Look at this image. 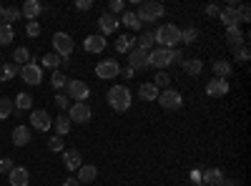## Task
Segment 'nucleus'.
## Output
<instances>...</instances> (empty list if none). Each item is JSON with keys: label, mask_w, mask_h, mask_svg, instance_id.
<instances>
[{"label": "nucleus", "mask_w": 251, "mask_h": 186, "mask_svg": "<svg viewBox=\"0 0 251 186\" xmlns=\"http://www.w3.org/2000/svg\"><path fill=\"white\" fill-rule=\"evenodd\" d=\"M106 98H108V106H111L113 111H118V113H123V111L131 108V91L126 88V86H113Z\"/></svg>", "instance_id": "nucleus-1"}, {"label": "nucleus", "mask_w": 251, "mask_h": 186, "mask_svg": "<svg viewBox=\"0 0 251 186\" xmlns=\"http://www.w3.org/2000/svg\"><path fill=\"white\" fill-rule=\"evenodd\" d=\"M153 35H156V43H158L161 48L174 51V46L181 40V28H176V26H171V23H166V26H161Z\"/></svg>", "instance_id": "nucleus-2"}, {"label": "nucleus", "mask_w": 251, "mask_h": 186, "mask_svg": "<svg viewBox=\"0 0 251 186\" xmlns=\"http://www.w3.org/2000/svg\"><path fill=\"white\" fill-rule=\"evenodd\" d=\"M166 8L161 3H156V0H146V3H138V20L141 23H156L158 18H163Z\"/></svg>", "instance_id": "nucleus-3"}, {"label": "nucleus", "mask_w": 251, "mask_h": 186, "mask_svg": "<svg viewBox=\"0 0 251 186\" xmlns=\"http://www.w3.org/2000/svg\"><path fill=\"white\" fill-rule=\"evenodd\" d=\"M169 66H174V51H169V48H153L149 53V58H146V68L163 71V68H169Z\"/></svg>", "instance_id": "nucleus-4"}, {"label": "nucleus", "mask_w": 251, "mask_h": 186, "mask_svg": "<svg viewBox=\"0 0 251 186\" xmlns=\"http://www.w3.org/2000/svg\"><path fill=\"white\" fill-rule=\"evenodd\" d=\"M53 48H55V55L63 60V58H68V55L73 53L75 43H73V38H71L68 33H55V35H53Z\"/></svg>", "instance_id": "nucleus-5"}, {"label": "nucleus", "mask_w": 251, "mask_h": 186, "mask_svg": "<svg viewBox=\"0 0 251 186\" xmlns=\"http://www.w3.org/2000/svg\"><path fill=\"white\" fill-rule=\"evenodd\" d=\"M156 101L161 103V108H166V111H178V108L183 106V98H181V93H178V91H174V88H166V91H161Z\"/></svg>", "instance_id": "nucleus-6"}, {"label": "nucleus", "mask_w": 251, "mask_h": 186, "mask_svg": "<svg viewBox=\"0 0 251 186\" xmlns=\"http://www.w3.org/2000/svg\"><path fill=\"white\" fill-rule=\"evenodd\" d=\"M118 73H121V66H118V60H116V58L100 60V63L96 66V76H98L100 80H113Z\"/></svg>", "instance_id": "nucleus-7"}, {"label": "nucleus", "mask_w": 251, "mask_h": 186, "mask_svg": "<svg viewBox=\"0 0 251 186\" xmlns=\"http://www.w3.org/2000/svg\"><path fill=\"white\" fill-rule=\"evenodd\" d=\"M66 88H68V96L75 98V103H86V98L91 96V88L83 83V80H75V78H68Z\"/></svg>", "instance_id": "nucleus-8"}, {"label": "nucleus", "mask_w": 251, "mask_h": 186, "mask_svg": "<svg viewBox=\"0 0 251 186\" xmlns=\"http://www.w3.org/2000/svg\"><path fill=\"white\" fill-rule=\"evenodd\" d=\"M20 78H23L28 86H38L40 80H43V68L35 66V63H25L20 68Z\"/></svg>", "instance_id": "nucleus-9"}, {"label": "nucleus", "mask_w": 251, "mask_h": 186, "mask_svg": "<svg viewBox=\"0 0 251 186\" xmlns=\"http://www.w3.org/2000/svg\"><path fill=\"white\" fill-rule=\"evenodd\" d=\"M68 118H71V123H73V121H75V123L91 121V106H88V103H73V106L68 108Z\"/></svg>", "instance_id": "nucleus-10"}, {"label": "nucleus", "mask_w": 251, "mask_h": 186, "mask_svg": "<svg viewBox=\"0 0 251 186\" xmlns=\"http://www.w3.org/2000/svg\"><path fill=\"white\" fill-rule=\"evenodd\" d=\"M30 126L35 131H48L53 126V118L48 116V111H33L30 113Z\"/></svg>", "instance_id": "nucleus-11"}, {"label": "nucleus", "mask_w": 251, "mask_h": 186, "mask_svg": "<svg viewBox=\"0 0 251 186\" xmlns=\"http://www.w3.org/2000/svg\"><path fill=\"white\" fill-rule=\"evenodd\" d=\"M206 93L211 96V98H221L228 93V80H221V78H214V80H208L206 83Z\"/></svg>", "instance_id": "nucleus-12"}, {"label": "nucleus", "mask_w": 251, "mask_h": 186, "mask_svg": "<svg viewBox=\"0 0 251 186\" xmlns=\"http://www.w3.org/2000/svg\"><path fill=\"white\" fill-rule=\"evenodd\" d=\"M146 58H149V53L141 51L138 46H133V51L128 53V68H133V71H143V68H146Z\"/></svg>", "instance_id": "nucleus-13"}, {"label": "nucleus", "mask_w": 251, "mask_h": 186, "mask_svg": "<svg viewBox=\"0 0 251 186\" xmlns=\"http://www.w3.org/2000/svg\"><path fill=\"white\" fill-rule=\"evenodd\" d=\"M118 23H121V20H118L116 15H111V13H103V15L98 18V28H100V35H108V33H116Z\"/></svg>", "instance_id": "nucleus-14"}, {"label": "nucleus", "mask_w": 251, "mask_h": 186, "mask_svg": "<svg viewBox=\"0 0 251 186\" xmlns=\"http://www.w3.org/2000/svg\"><path fill=\"white\" fill-rule=\"evenodd\" d=\"M63 163H66V169H68V171H78V169L83 166V156H80V151H75V149L63 151Z\"/></svg>", "instance_id": "nucleus-15"}, {"label": "nucleus", "mask_w": 251, "mask_h": 186, "mask_svg": "<svg viewBox=\"0 0 251 186\" xmlns=\"http://www.w3.org/2000/svg\"><path fill=\"white\" fill-rule=\"evenodd\" d=\"M83 48H86L88 53H103L106 51V38L103 35H88L86 40H83Z\"/></svg>", "instance_id": "nucleus-16"}, {"label": "nucleus", "mask_w": 251, "mask_h": 186, "mask_svg": "<svg viewBox=\"0 0 251 186\" xmlns=\"http://www.w3.org/2000/svg\"><path fill=\"white\" fill-rule=\"evenodd\" d=\"M211 68H214V78H221V80L231 78V73H234V66L228 60H214Z\"/></svg>", "instance_id": "nucleus-17"}, {"label": "nucleus", "mask_w": 251, "mask_h": 186, "mask_svg": "<svg viewBox=\"0 0 251 186\" xmlns=\"http://www.w3.org/2000/svg\"><path fill=\"white\" fill-rule=\"evenodd\" d=\"M8 179H10V186H28L30 174H28V169H20V166H15V169L8 174Z\"/></svg>", "instance_id": "nucleus-18"}, {"label": "nucleus", "mask_w": 251, "mask_h": 186, "mask_svg": "<svg viewBox=\"0 0 251 186\" xmlns=\"http://www.w3.org/2000/svg\"><path fill=\"white\" fill-rule=\"evenodd\" d=\"M221 179H224L221 169H206V171H201V184H206V186H219Z\"/></svg>", "instance_id": "nucleus-19"}, {"label": "nucleus", "mask_w": 251, "mask_h": 186, "mask_svg": "<svg viewBox=\"0 0 251 186\" xmlns=\"http://www.w3.org/2000/svg\"><path fill=\"white\" fill-rule=\"evenodd\" d=\"M20 13H23L28 20H38V15L43 13V5H40L38 0H25V5L20 8Z\"/></svg>", "instance_id": "nucleus-20"}, {"label": "nucleus", "mask_w": 251, "mask_h": 186, "mask_svg": "<svg viewBox=\"0 0 251 186\" xmlns=\"http://www.w3.org/2000/svg\"><path fill=\"white\" fill-rule=\"evenodd\" d=\"M96 176H98V169L91 166V163H83L78 169V184H91V181H96Z\"/></svg>", "instance_id": "nucleus-21"}, {"label": "nucleus", "mask_w": 251, "mask_h": 186, "mask_svg": "<svg viewBox=\"0 0 251 186\" xmlns=\"http://www.w3.org/2000/svg\"><path fill=\"white\" fill-rule=\"evenodd\" d=\"M13 143H15V146H28V143H30V129L28 126H15Z\"/></svg>", "instance_id": "nucleus-22"}, {"label": "nucleus", "mask_w": 251, "mask_h": 186, "mask_svg": "<svg viewBox=\"0 0 251 186\" xmlns=\"http://www.w3.org/2000/svg\"><path fill=\"white\" fill-rule=\"evenodd\" d=\"M226 40H228V46H231V48L246 43V38H244V33L239 30V26H236V28H226Z\"/></svg>", "instance_id": "nucleus-23"}, {"label": "nucleus", "mask_w": 251, "mask_h": 186, "mask_svg": "<svg viewBox=\"0 0 251 186\" xmlns=\"http://www.w3.org/2000/svg\"><path fill=\"white\" fill-rule=\"evenodd\" d=\"M219 18H221V23H224L226 28H236V26H239V20H236V8H224V10L219 13Z\"/></svg>", "instance_id": "nucleus-24"}, {"label": "nucleus", "mask_w": 251, "mask_h": 186, "mask_svg": "<svg viewBox=\"0 0 251 186\" xmlns=\"http://www.w3.org/2000/svg\"><path fill=\"white\" fill-rule=\"evenodd\" d=\"M183 71L188 73V76H199L201 71H203V63H201V60L199 58H183Z\"/></svg>", "instance_id": "nucleus-25"}, {"label": "nucleus", "mask_w": 251, "mask_h": 186, "mask_svg": "<svg viewBox=\"0 0 251 186\" xmlns=\"http://www.w3.org/2000/svg\"><path fill=\"white\" fill-rule=\"evenodd\" d=\"M133 46H136V40H133L131 35H118V38H116V51H118V53H131Z\"/></svg>", "instance_id": "nucleus-26"}, {"label": "nucleus", "mask_w": 251, "mask_h": 186, "mask_svg": "<svg viewBox=\"0 0 251 186\" xmlns=\"http://www.w3.org/2000/svg\"><path fill=\"white\" fill-rule=\"evenodd\" d=\"M158 93H161V91H158L153 83H143V86L138 88V96H141L143 101H156V98H158Z\"/></svg>", "instance_id": "nucleus-27"}, {"label": "nucleus", "mask_w": 251, "mask_h": 186, "mask_svg": "<svg viewBox=\"0 0 251 186\" xmlns=\"http://www.w3.org/2000/svg\"><path fill=\"white\" fill-rule=\"evenodd\" d=\"M153 46H156V35L149 30V33H143L141 38H138V48L141 51H146V53H151L153 51Z\"/></svg>", "instance_id": "nucleus-28"}, {"label": "nucleus", "mask_w": 251, "mask_h": 186, "mask_svg": "<svg viewBox=\"0 0 251 186\" xmlns=\"http://www.w3.org/2000/svg\"><path fill=\"white\" fill-rule=\"evenodd\" d=\"M13 63H15V66H25V63H30V51L23 48V46L15 48V51H13Z\"/></svg>", "instance_id": "nucleus-29"}, {"label": "nucleus", "mask_w": 251, "mask_h": 186, "mask_svg": "<svg viewBox=\"0 0 251 186\" xmlns=\"http://www.w3.org/2000/svg\"><path fill=\"white\" fill-rule=\"evenodd\" d=\"M55 131H58L60 138L66 136V133L71 131V118H68V116H58V118H55Z\"/></svg>", "instance_id": "nucleus-30"}, {"label": "nucleus", "mask_w": 251, "mask_h": 186, "mask_svg": "<svg viewBox=\"0 0 251 186\" xmlns=\"http://www.w3.org/2000/svg\"><path fill=\"white\" fill-rule=\"evenodd\" d=\"M121 20H123V26H126V28H131V30H138V28H141L138 15H136V13H131V10H128V13H123V18H121Z\"/></svg>", "instance_id": "nucleus-31"}, {"label": "nucleus", "mask_w": 251, "mask_h": 186, "mask_svg": "<svg viewBox=\"0 0 251 186\" xmlns=\"http://www.w3.org/2000/svg\"><path fill=\"white\" fill-rule=\"evenodd\" d=\"M151 83L158 88V91H166V88H169V83H171V78H169V73H163V71H158L156 73V78L151 80Z\"/></svg>", "instance_id": "nucleus-32"}, {"label": "nucleus", "mask_w": 251, "mask_h": 186, "mask_svg": "<svg viewBox=\"0 0 251 186\" xmlns=\"http://www.w3.org/2000/svg\"><path fill=\"white\" fill-rule=\"evenodd\" d=\"M196 40H199V30L196 28H183L181 30V43L191 46V43H196Z\"/></svg>", "instance_id": "nucleus-33"}, {"label": "nucleus", "mask_w": 251, "mask_h": 186, "mask_svg": "<svg viewBox=\"0 0 251 186\" xmlns=\"http://www.w3.org/2000/svg\"><path fill=\"white\" fill-rule=\"evenodd\" d=\"M13 106H15V108H20V111L30 108V106H33V98H30V93H18V98H15Z\"/></svg>", "instance_id": "nucleus-34"}, {"label": "nucleus", "mask_w": 251, "mask_h": 186, "mask_svg": "<svg viewBox=\"0 0 251 186\" xmlns=\"http://www.w3.org/2000/svg\"><path fill=\"white\" fill-rule=\"evenodd\" d=\"M20 15H23V13H20V8H15V5H13V8H3V23L10 26L13 20H18Z\"/></svg>", "instance_id": "nucleus-35"}, {"label": "nucleus", "mask_w": 251, "mask_h": 186, "mask_svg": "<svg viewBox=\"0 0 251 186\" xmlns=\"http://www.w3.org/2000/svg\"><path fill=\"white\" fill-rule=\"evenodd\" d=\"M63 63V60L55 55V53H48V55H43V66L46 68H50V71H58V66Z\"/></svg>", "instance_id": "nucleus-36"}, {"label": "nucleus", "mask_w": 251, "mask_h": 186, "mask_svg": "<svg viewBox=\"0 0 251 186\" xmlns=\"http://www.w3.org/2000/svg\"><path fill=\"white\" fill-rule=\"evenodd\" d=\"M234 58L239 60V63H246V60L251 58V53H249V46L244 43V46H236L234 48Z\"/></svg>", "instance_id": "nucleus-37"}, {"label": "nucleus", "mask_w": 251, "mask_h": 186, "mask_svg": "<svg viewBox=\"0 0 251 186\" xmlns=\"http://www.w3.org/2000/svg\"><path fill=\"white\" fill-rule=\"evenodd\" d=\"M10 40H13V28L10 26H0V46H10Z\"/></svg>", "instance_id": "nucleus-38"}, {"label": "nucleus", "mask_w": 251, "mask_h": 186, "mask_svg": "<svg viewBox=\"0 0 251 186\" xmlns=\"http://www.w3.org/2000/svg\"><path fill=\"white\" fill-rule=\"evenodd\" d=\"M13 113V101L10 98H0V121L8 118Z\"/></svg>", "instance_id": "nucleus-39"}, {"label": "nucleus", "mask_w": 251, "mask_h": 186, "mask_svg": "<svg viewBox=\"0 0 251 186\" xmlns=\"http://www.w3.org/2000/svg\"><path fill=\"white\" fill-rule=\"evenodd\" d=\"M236 20L239 23H249L251 20V8L249 5H236Z\"/></svg>", "instance_id": "nucleus-40"}, {"label": "nucleus", "mask_w": 251, "mask_h": 186, "mask_svg": "<svg viewBox=\"0 0 251 186\" xmlns=\"http://www.w3.org/2000/svg\"><path fill=\"white\" fill-rule=\"evenodd\" d=\"M50 83H53V88H63V86L68 83V78L63 76L60 71H53V76H50Z\"/></svg>", "instance_id": "nucleus-41"}, {"label": "nucleus", "mask_w": 251, "mask_h": 186, "mask_svg": "<svg viewBox=\"0 0 251 186\" xmlns=\"http://www.w3.org/2000/svg\"><path fill=\"white\" fill-rule=\"evenodd\" d=\"M48 149L58 154V151L66 149V143H63V138H60V136H50V138H48Z\"/></svg>", "instance_id": "nucleus-42"}, {"label": "nucleus", "mask_w": 251, "mask_h": 186, "mask_svg": "<svg viewBox=\"0 0 251 186\" xmlns=\"http://www.w3.org/2000/svg\"><path fill=\"white\" fill-rule=\"evenodd\" d=\"M15 73H18V66H15V63H5L3 68H0V76H3V80H10Z\"/></svg>", "instance_id": "nucleus-43"}, {"label": "nucleus", "mask_w": 251, "mask_h": 186, "mask_svg": "<svg viewBox=\"0 0 251 186\" xmlns=\"http://www.w3.org/2000/svg\"><path fill=\"white\" fill-rule=\"evenodd\" d=\"M25 33H28V38H38L40 35V23H38V20H28Z\"/></svg>", "instance_id": "nucleus-44"}, {"label": "nucleus", "mask_w": 251, "mask_h": 186, "mask_svg": "<svg viewBox=\"0 0 251 186\" xmlns=\"http://www.w3.org/2000/svg\"><path fill=\"white\" fill-rule=\"evenodd\" d=\"M13 169H15L13 159H0V174H10Z\"/></svg>", "instance_id": "nucleus-45"}, {"label": "nucleus", "mask_w": 251, "mask_h": 186, "mask_svg": "<svg viewBox=\"0 0 251 186\" xmlns=\"http://www.w3.org/2000/svg\"><path fill=\"white\" fill-rule=\"evenodd\" d=\"M123 8H126V3H123V0H111V3H108V13H111V15L121 13Z\"/></svg>", "instance_id": "nucleus-46"}, {"label": "nucleus", "mask_w": 251, "mask_h": 186, "mask_svg": "<svg viewBox=\"0 0 251 186\" xmlns=\"http://www.w3.org/2000/svg\"><path fill=\"white\" fill-rule=\"evenodd\" d=\"M55 106H58V108H63V111H66V108H71L68 96H60V93H58V96H55Z\"/></svg>", "instance_id": "nucleus-47"}, {"label": "nucleus", "mask_w": 251, "mask_h": 186, "mask_svg": "<svg viewBox=\"0 0 251 186\" xmlns=\"http://www.w3.org/2000/svg\"><path fill=\"white\" fill-rule=\"evenodd\" d=\"M93 0H75V10H91Z\"/></svg>", "instance_id": "nucleus-48"}, {"label": "nucleus", "mask_w": 251, "mask_h": 186, "mask_svg": "<svg viewBox=\"0 0 251 186\" xmlns=\"http://www.w3.org/2000/svg\"><path fill=\"white\" fill-rule=\"evenodd\" d=\"M219 13H221L219 5H214V3H211V5H206V15H211V18H214V15H219Z\"/></svg>", "instance_id": "nucleus-49"}, {"label": "nucleus", "mask_w": 251, "mask_h": 186, "mask_svg": "<svg viewBox=\"0 0 251 186\" xmlns=\"http://www.w3.org/2000/svg\"><path fill=\"white\" fill-rule=\"evenodd\" d=\"M174 63H183V51H174Z\"/></svg>", "instance_id": "nucleus-50"}, {"label": "nucleus", "mask_w": 251, "mask_h": 186, "mask_svg": "<svg viewBox=\"0 0 251 186\" xmlns=\"http://www.w3.org/2000/svg\"><path fill=\"white\" fill-rule=\"evenodd\" d=\"M191 181H194V184H201V171L194 169V171H191Z\"/></svg>", "instance_id": "nucleus-51"}, {"label": "nucleus", "mask_w": 251, "mask_h": 186, "mask_svg": "<svg viewBox=\"0 0 251 186\" xmlns=\"http://www.w3.org/2000/svg\"><path fill=\"white\" fill-rule=\"evenodd\" d=\"M219 186H236V181H234V179H226V176H224Z\"/></svg>", "instance_id": "nucleus-52"}, {"label": "nucleus", "mask_w": 251, "mask_h": 186, "mask_svg": "<svg viewBox=\"0 0 251 186\" xmlns=\"http://www.w3.org/2000/svg\"><path fill=\"white\" fill-rule=\"evenodd\" d=\"M121 73H123V76H126V78H133V73H136V71H133V68H123V71H121Z\"/></svg>", "instance_id": "nucleus-53"}, {"label": "nucleus", "mask_w": 251, "mask_h": 186, "mask_svg": "<svg viewBox=\"0 0 251 186\" xmlns=\"http://www.w3.org/2000/svg\"><path fill=\"white\" fill-rule=\"evenodd\" d=\"M63 186H78V179H66V184Z\"/></svg>", "instance_id": "nucleus-54"}, {"label": "nucleus", "mask_w": 251, "mask_h": 186, "mask_svg": "<svg viewBox=\"0 0 251 186\" xmlns=\"http://www.w3.org/2000/svg\"><path fill=\"white\" fill-rule=\"evenodd\" d=\"M0 20H3V5H0Z\"/></svg>", "instance_id": "nucleus-55"}, {"label": "nucleus", "mask_w": 251, "mask_h": 186, "mask_svg": "<svg viewBox=\"0 0 251 186\" xmlns=\"http://www.w3.org/2000/svg\"><path fill=\"white\" fill-rule=\"evenodd\" d=\"M199 186H206V184H199Z\"/></svg>", "instance_id": "nucleus-56"}]
</instances>
